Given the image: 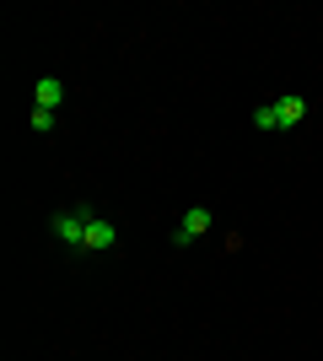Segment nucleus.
I'll list each match as a JSON object with an SVG mask.
<instances>
[{"label": "nucleus", "mask_w": 323, "mask_h": 361, "mask_svg": "<svg viewBox=\"0 0 323 361\" xmlns=\"http://www.w3.org/2000/svg\"><path fill=\"white\" fill-rule=\"evenodd\" d=\"M308 119V97L302 92H286V97H275V103H259L253 108V130H296V124Z\"/></svg>", "instance_id": "1"}, {"label": "nucleus", "mask_w": 323, "mask_h": 361, "mask_svg": "<svg viewBox=\"0 0 323 361\" xmlns=\"http://www.w3.org/2000/svg\"><path fill=\"white\" fill-rule=\"evenodd\" d=\"M92 205H70V211H60L54 221H49V232H54V243H65V248H76L81 254V243H87V221H92Z\"/></svg>", "instance_id": "2"}, {"label": "nucleus", "mask_w": 323, "mask_h": 361, "mask_svg": "<svg viewBox=\"0 0 323 361\" xmlns=\"http://www.w3.org/2000/svg\"><path fill=\"white\" fill-rule=\"evenodd\" d=\"M210 221L215 216L205 211V205H194V211H184V221H178V232H172V248H194V243L210 232Z\"/></svg>", "instance_id": "3"}, {"label": "nucleus", "mask_w": 323, "mask_h": 361, "mask_svg": "<svg viewBox=\"0 0 323 361\" xmlns=\"http://www.w3.org/2000/svg\"><path fill=\"white\" fill-rule=\"evenodd\" d=\"M113 243H119V226L108 221V216H92V221H87V243H81V254H108Z\"/></svg>", "instance_id": "4"}, {"label": "nucleus", "mask_w": 323, "mask_h": 361, "mask_svg": "<svg viewBox=\"0 0 323 361\" xmlns=\"http://www.w3.org/2000/svg\"><path fill=\"white\" fill-rule=\"evenodd\" d=\"M32 103L54 114V108L65 103V87H60V75H38V87H32Z\"/></svg>", "instance_id": "5"}, {"label": "nucleus", "mask_w": 323, "mask_h": 361, "mask_svg": "<svg viewBox=\"0 0 323 361\" xmlns=\"http://www.w3.org/2000/svg\"><path fill=\"white\" fill-rule=\"evenodd\" d=\"M32 130H38V135H49V130H54V114H49V108H32Z\"/></svg>", "instance_id": "6"}]
</instances>
